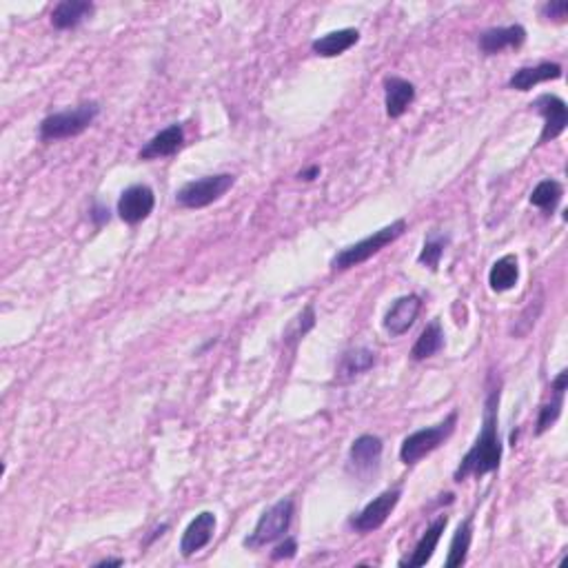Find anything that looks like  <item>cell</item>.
Returning a JSON list of instances; mask_svg holds the SVG:
<instances>
[{"label":"cell","instance_id":"6da1fadb","mask_svg":"<svg viewBox=\"0 0 568 568\" xmlns=\"http://www.w3.org/2000/svg\"><path fill=\"white\" fill-rule=\"evenodd\" d=\"M500 384L489 389L484 400V420L475 444L471 446L469 453L460 460L455 469L453 480L464 482L466 478H482L500 469L502 462V442L497 433V407H500Z\"/></svg>","mask_w":568,"mask_h":568},{"label":"cell","instance_id":"7a4b0ae2","mask_svg":"<svg viewBox=\"0 0 568 568\" xmlns=\"http://www.w3.org/2000/svg\"><path fill=\"white\" fill-rule=\"evenodd\" d=\"M404 231H407V222L404 220H395L390 222L389 227H384V229L373 231L371 236H367L364 240L342 248V251L331 260V271H349V269L360 267L362 262L371 260L375 253H380L382 248L393 245Z\"/></svg>","mask_w":568,"mask_h":568},{"label":"cell","instance_id":"3957f363","mask_svg":"<svg viewBox=\"0 0 568 568\" xmlns=\"http://www.w3.org/2000/svg\"><path fill=\"white\" fill-rule=\"evenodd\" d=\"M100 114V105L96 100H89V103H83L74 109H65L58 111V114L47 116L38 127L40 140L52 142V140H65V138H74V136H80L85 129H89L94 125V120L98 118Z\"/></svg>","mask_w":568,"mask_h":568},{"label":"cell","instance_id":"277c9868","mask_svg":"<svg viewBox=\"0 0 568 568\" xmlns=\"http://www.w3.org/2000/svg\"><path fill=\"white\" fill-rule=\"evenodd\" d=\"M455 424H458V411H451L440 424L411 433L409 438H404L402 446H400V460L404 464H415V462L433 453L435 449H440L453 435Z\"/></svg>","mask_w":568,"mask_h":568},{"label":"cell","instance_id":"5b68a950","mask_svg":"<svg viewBox=\"0 0 568 568\" xmlns=\"http://www.w3.org/2000/svg\"><path fill=\"white\" fill-rule=\"evenodd\" d=\"M293 515H296V504H293L291 497L276 502L271 509H267L260 515L256 529L245 540L247 549H262V546L271 544V542L282 540L287 535L289 526H291Z\"/></svg>","mask_w":568,"mask_h":568},{"label":"cell","instance_id":"8992f818","mask_svg":"<svg viewBox=\"0 0 568 568\" xmlns=\"http://www.w3.org/2000/svg\"><path fill=\"white\" fill-rule=\"evenodd\" d=\"M233 185H236V176L231 174L198 178V180L187 182L178 189L176 202L185 209H202V207H209L216 200H220Z\"/></svg>","mask_w":568,"mask_h":568},{"label":"cell","instance_id":"52a82bcc","mask_svg":"<svg viewBox=\"0 0 568 568\" xmlns=\"http://www.w3.org/2000/svg\"><path fill=\"white\" fill-rule=\"evenodd\" d=\"M400 497H402V489L384 491V493H380L375 500L369 502L358 515H353L351 520H349V526H351L355 532L378 531L380 526H384V522H387L390 513L395 511Z\"/></svg>","mask_w":568,"mask_h":568},{"label":"cell","instance_id":"ba28073f","mask_svg":"<svg viewBox=\"0 0 568 568\" xmlns=\"http://www.w3.org/2000/svg\"><path fill=\"white\" fill-rule=\"evenodd\" d=\"M531 106L544 118V127H542L540 142H537V145H544V142L560 138V136L564 134L568 125V106L560 96L542 94Z\"/></svg>","mask_w":568,"mask_h":568},{"label":"cell","instance_id":"9c48e42d","mask_svg":"<svg viewBox=\"0 0 568 568\" xmlns=\"http://www.w3.org/2000/svg\"><path fill=\"white\" fill-rule=\"evenodd\" d=\"M156 207L154 189L147 185H131L118 198V216L127 225H140Z\"/></svg>","mask_w":568,"mask_h":568},{"label":"cell","instance_id":"30bf717a","mask_svg":"<svg viewBox=\"0 0 568 568\" xmlns=\"http://www.w3.org/2000/svg\"><path fill=\"white\" fill-rule=\"evenodd\" d=\"M384 444L378 435L364 433L353 440L351 449H349V462L358 475H369L380 469V460H382Z\"/></svg>","mask_w":568,"mask_h":568},{"label":"cell","instance_id":"8fae6325","mask_svg":"<svg viewBox=\"0 0 568 568\" xmlns=\"http://www.w3.org/2000/svg\"><path fill=\"white\" fill-rule=\"evenodd\" d=\"M420 311H422V298L420 296L409 293V296L398 298V300L390 304L387 316H384V329H387L390 336H404L415 324Z\"/></svg>","mask_w":568,"mask_h":568},{"label":"cell","instance_id":"7c38bea8","mask_svg":"<svg viewBox=\"0 0 568 568\" xmlns=\"http://www.w3.org/2000/svg\"><path fill=\"white\" fill-rule=\"evenodd\" d=\"M218 520L211 511H202L198 513L194 520L189 522L185 532H182V540H180V553L185 557L196 555L198 551L205 549L207 544L213 540V532H216Z\"/></svg>","mask_w":568,"mask_h":568},{"label":"cell","instance_id":"4fadbf2b","mask_svg":"<svg viewBox=\"0 0 568 568\" xmlns=\"http://www.w3.org/2000/svg\"><path fill=\"white\" fill-rule=\"evenodd\" d=\"M526 40V29L522 25H509V27H493L480 34V52L493 56L504 49L522 47Z\"/></svg>","mask_w":568,"mask_h":568},{"label":"cell","instance_id":"5bb4252c","mask_svg":"<svg viewBox=\"0 0 568 568\" xmlns=\"http://www.w3.org/2000/svg\"><path fill=\"white\" fill-rule=\"evenodd\" d=\"M446 524H449V517H446V515L435 517V520L431 522L429 529L424 531V535L420 537L418 544H415L413 553H411L407 560L400 562V566L418 568V566H426V564H429L431 557H433L435 549H438L440 540H442V532H444V529H446Z\"/></svg>","mask_w":568,"mask_h":568},{"label":"cell","instance_id":"9a60e30c","mask_svg":"<svg viewBox=\"0 0 568 568\" xmlns=\"http://www.w3.org/2000/svg\"><path fill=\"white\" fill-rule=\"evenodd\" d=\"M415 100V85L409 80L390 76L384 80V106H387L389 118H400L409 111Z\"/></svg>","mask_w":568,"mask_h":568},{"label":"cell","instance_id":"2e32d148","mask_svg":"<svg viewBox=\"0 0 568 568\" xmlns=\"http://www.w3.org/2000/svg\"><path fill=\"white\" fill-rule=\"evenodd\" d=\"M566 387H568V371H560L551 384V400L540 407V415H537V424H535L537 426L535 435L546 433V431H549L551 426L560 420L562 409H564Z\"/></svg>","mask_w":568,"mask_h":568},{"label":"cell","instance_id":"e0dca14e","mask_svg":"<svg viewBox=\"0 0 568 568\" xmlns=\"http://www.w3.org/2000/svg\"><path fill=\"white\" fill-rule=\"evenodd\" d=\"M182 145H185V129H182V125H169L147 142L138 156L140 160L167 158V156H174Z\"/></svg>","mask_w":568,"mask_h":568},{"label":"cell","instance_id":"ac0fdd59","mask_svg":"<svg viewBox=\"0 0 568 568\" xmlns=\"http://www.w3.org/2000/svg\"><path fill=\"white\" fill-rule=\"evenodd\" d=\"M562 65L551 63V60H544L540 65H532V67H522L517 69L509 80V87L517 91H529L532 87H537L540 83H549V80L562 78Z\"/></svg>","mask_w":568,"mask_h":568},{"label":"cell","instance_id":"d6986e66","mask_svg":"<svg viewBox=\"0 0 568 568\" xmlns=\"http://www.w3.org/2000/svg\"><path fill=\"white\" fill-rule=\"evenodd\" d=\"M375 351L367 347H358V349H349V351L342 353L338 364V380L340 382H351V380L360 378L367 371H371L375 367Z\"/></svg>","mask_w":568,"mask_h":568},{"label":"cell","instance_id":"ffe728a7","mask_svg":"<svg viewBox=\"0 0 568 568\" xmlns=\"http://www.w3.org/2000/svg\"><path fill=\"white\" fill-rule=\"evenodd\" d=\"M360 40L358 29H338V32L324 34L320 36L318 40H313L311 49L316 56H322V58H336V56L349 52L355 43Z\"/></svg>","mask_w":568,"mask_h":568},{"label":"cell","instance_id":"44dd1931","mask_svg":"<svg viewBox=\"0 0 568 568\" xmlns=\"http://www.w3.org/2000/svg\"><path fill=\"white\" fill-rule=\"evenodd\" d=\"M94 14V3L87 0H63L54 7L52 25L56 29H76Z\"/></svg>","mask_w":568,"mask_h":568},{"label":"cell","instance_id":"7402d4cb","mask_svg":"<svg viewBox=\"0 0 568 568\" xmlns=\"http://www.w3.org/2000/svg\"><path fill=\"white\" fill-rule=\"evenodd\" d=\"M444 347V331H442V324L438 320H433L431 324H426V329L420 333V338L415 340L413 349H411V358L415 362H422V360L433 358L435 353L442 351Z\"/></svg>","mask_w":568,"mask_h":568},{"label":"cell","instance_id":"603a6c76","mask_svg":"<svg viewBox=\"0 0 568 568\" xmlns=\"http://www.w3.org/2000/svg\"><path fill=\"white\" fill-rule=\"evenodd\" d=\"M517 280H520V265H517V258L513 256V253H509V256H502L500 260L495 262L493 267H491L489 271V284L491 289L497 293L502 291H509V289H513Z\"/></svg>","mask_w":568,"mask_h":568},{"label":"cell","instance_id":"cb8c5ba5","mask_svg":"<svg viewBox=\"0 0 568 568\" xmlns=\"http://www.w3.org/2000/svg\"><path fill=\"white\" fill-rule=\"evenodd\" d=\"M471 542H473V515L466 517L458 526V531H455L449 546V557H446V568H458L464 564L471 549Z\"/></svg>","mask_w":568,"mask_h":568},{"label":"cell","instance_id":"d4e9b609","mask_svg":"<svg viewBox=\"0 0 568 568\" xmlns=\"http://www.w3.org/2000/svg\"><path fill=\"white\" fill-rule=\"evenodd\" d=\"M562 196H564V187H562L557 180H551V178H546V180H542L540 185L532 189L531 205L537 207V209H542V211L553 213L557 209V205H560Z\"/></svg>","mask_w":568,"mask_h":568},{"label":"cell","instance_id":"484cf974","mask_svg":"<svg viewBox=\"0 0 568 568\" xmlns=\"http://www.w3.org/2000/svg\"><path fill=\"white\" fill-rule=\"evenodd\" d=\"M313 327H316V309H313V304H307V307L302 309L300 316L289 324L287 333H284V342L296 347V344L300 342V340L307 336Z\"/></svg>","mask_w":568,"mask_h":568},{"label":"cell","instance_id":"4316f807","mask_svg":"<svg viewBox=\"0 0 568 568\" xmlns=\"http://www.w3.org/2000/svg\"><path fill=\"white\" fill-rule=\"evenodd\" d=\"M446 245H449V238H446V236H438V233H433V236L426 238L422 251H420V256H418L420 265L429 267L431 271H438L440 260H442Z\"/></svg>","mask_w":568,"mask_h":568},{"label":"cell","instance_id":"83f0119b","mask_svg":"<svg viewBox=\"0 0 568 568\" xmlns=\"http://www.w3.org/2000/svg\"><path fill=\"white\" fill-rule=\"evenodd\" d=\"M296 553H298L296 537H284V542H280V544L271 551V560L273 562L291 560V557H296Z\"/></svg>","mask_w":568,"mask_h":568},{"label":"cell","instance_id":"f1b7e54d","mask_svg":"<svg viewBox=\"0 0 568 568\" xmlns=\"http://www.w3.org/2000/svg\"><path fill=\"white\" fill-rule=\"evenodd\" d=\"M542 16L562 23V20L568 16V3L566 0H553V3H546L544 7H542Z\"/></svg>","mask_w":568,"mask_h":568},{"label":"cell","instance_id":"f546056e","mask_svg":"<svg viewBox=\"0 0 568 568\" xmlns=\"http://www.w3.org/2000/svg\"><path fill=\"white\" fill-rule=\"evenodd\" d=\"M89 216H91V220H94V225H96V227H103L105 222H109L111 213H109V209H106V207L96 205L94 209H91Z\"/></svg>","mask_w":568,"mask_h":568},{"label":"cell","instance_id":"4dcf8cb0","mask_svg":"<svg viewBox=\"0 0 568 568\" xmlns=\"http://www.w3.org/2000/svg\"><path fill=\"white\" fill-rule=\"evenodd\" d=\"M318 176H320V167L318 165L309 167V169H304V171H300V174H298V178H300V180H307V182L316 180Z\"/></svg>","mask_w":568,"mask_h":568},{"label":"cell","instance_id":"1f68e13d","mask_svg":"<svg viewBox=\"0 0 568 568\" xmlns=\"http://www.w3.org/2000/svg\"><path fill=\"white\" fill-rule=\"evenodd\" d=\"M123 564H125L123 560H111V557H106V560L96 562V568H103V566H123Z\"/></svg>","mask_w":568,"mask_h":568}]
</instances>
